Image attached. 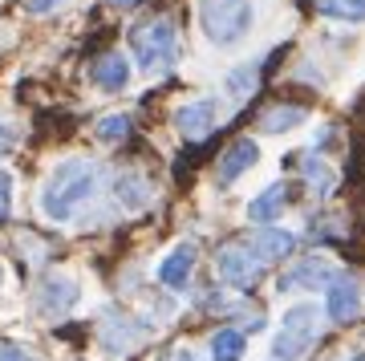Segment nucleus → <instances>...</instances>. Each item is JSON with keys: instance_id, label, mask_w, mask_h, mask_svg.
<instances>
[{"instance_id": "f257e3e1", "label": "nucleus", "mask_w": 365, "mask_h": 361, "mask_svg": "<svg viewBox=\"0 0 365 361\" xmlns=\"http://www.w3.org/2000/svg\"><path fill=\"white\" fill-rule=\"evenodd\" d=\"M93 191H98V167H93L90 158H69L61 167L49 175L45 183V191H41V211H45V220L53 223H66L78 215L81 203H90Z\"/></svg>"}, {"instance_id": "f03ea898", "label": "nucleus", "mask_w": 365, "mask_h": 361, "mask_svg": "<svg viewBox=\"0 0 365 361\" xmlns=\"http://www.w3.org/2000/svg\"><path fill=\"white\" fill-rule=\"evenodd\" d=\"M256 4L252 0H199V25L203 37L220 49H232L252 33Z\"/></svg>"}, {"instance_id": "7ed1b4c3", "label": "nucleus", "mask_w": 365, "mask_h": 361, "mask_svg": "<svg viewBox=\"0 0 365 361\" xmlns=\"http://www.w3.org/2000/svg\"><path fill=\"white\" fill-rule=\"evenodd\" d=\"M130 49L138 57L146 73H163L175 65L179 57V33H175V21L170 16H150L143 25L130 29Z\"/></svg>"}, {"instance_id": "20e7f679", "label": "nucleus", "mask_w": 365, "mask_h": 361, "mask_svg": "<svg viewBox=\"0 0 365 361\" xmlns=\"http://www.w3.org/2000/svg\"><path fill=\"white\" fill-rule=\"evenodd\" d=\"M317 337H321V309H317L313 300H300V305H292L284 312V321H280V333L272 341V357L276 361H300L317 345Z\"/></svg>"}, {"instance_id": "39448f33", "label": "nucleus", "mask_w": 365, "mask_h": 361, "mask_svg": "<svg viewBox=\"0 0 365 361\" xmlns=\"http://www.w3.org/2000/svg\"><path fill=\"white\" fill-rule=\"evenodd\" d=\"M215 272H220V280L227 288H240V293H248L256 284L264 280V260L252 252L244 240H235V244L220 248V256H215Z\"/></svg>"}, {"instance_id": "423d86ee", "label": "nucleus", "mask_w": 365, "mask_h": 361, "mask_svg": "<svg viewBox=\"0 0 365 361\" xmlns=\"http://www.w3.org/2000/svg\"><path fill=\"white\" fill-rule=\"evenodd\" d=\"M260 163V142L256 138H235L227 151H223V158H220V167H215V183L220 187H232L244 171H252Z\"/></svg>"}, {"instance_id": "0eeeda50", "label": "nucleus", "mask_w": 365, "mask_h": 361, "mask_svg": "<svg viewBox=\"0 0 365 361\" xmlns=\"http://www.w3.org/2000/svg\"><path fill=\"white\" fill-rule=\"evenodd\" d=\"M244 244L256 252V256L268 264V260H284V256H292L297 252V235L292 232H284V228H272V223H260L256 232H248L244 235Z\"/></svg>"}, {"instance_id": "6e6552de", "label": "nucleus", "mask_w": 365, "mask_h": 361, "mask_svg": "<svg viewBox=\"0 0 365 361\" xmlns=\"http://www.w3.org/2000/svg\"><path fill=\"white\" fill-rule=\"evenodd\" d=\"M333 276H337V268H333L325 256H309V260H300L297 268H288L284 276H280V288H284V293H297V288H321V284H329Z\"/></svg>"}, {"instance_id": "1a4fd4ad", "label": "nucleus", "mask_w": 365, "mask_h": 361, "mask_svg": "<svg viewBox=\"0 0 365 361\" xmlns=\"http://www.w3.org/2000/svg\"><path fill=\"white\" fill-rule=\"evenodd\" d=\"M357 312H361V284L353 276H333L329 280V317L349 325Z\"/></svg>"}, {"instance_id": "9d476101", "label": "nucleus", "mask_w": 365, "mask_h": 361, "mask_svg": "<svg viewBox=\"0 0 365 361\" xmlns=\"http://www.w3.org/2000/svg\"><path fill=\"white\" fill-rule=\"evenodd\" d=\"M215 118H220V110H215V102H187L175 114V126H179V134L182 138H191V142H203L215 130Z\"/></svg>"}, {"instance_id": "9b49d317", "label": "nucleus", "mask_w": 365, "mask_h": 361, "mask_svg": "<svg viewBox=\"0 0 365 361\" xmlns=\"http://www.w3.org/2000/svg\"><path fill=\"white\" fill-rule=\"evenodd\" d=\"M90 81L98 86V90H106V93H122L126 90V81H130V61H126L122 53H106V57L93 61Z\"/></svg>"}, {"instance_id": "f8f14e48", "label": "nucleus", "mask_w": 365, "mask_h": 361, "mask_svg": "<svg viewBox=\"0 0 365 361\" xmlns=\"http://www.w3.org/2000/svg\"><path fill=\"white\" fill-rule=\"evenodd\" d=\"M191 272H195V244H179L158 264V280L167 284V288H187Z\"/></svg>"}, {"instance_id": "ddd939ff", "label": "nucleus", "mask_w": 365, "mask_h": 361, "mask_svg": "<svg viewBox=\"0 0 365 361\" xmlns=\"http://www.w3.org/2000/svg\"><path fill=\"white\" fill-rule=\"evenodd\" d=\"M102 345L114 357H130L134 349L143 345V329H134L126 317L122 321H102Z\"/></svg>"}, {"instance_id": "4468645a", "label": "nucleus", "mask_w": 365, "mask_h": 361, "mask_svg": "<svg viewBox=\"0 0 365 361\" xmlns=\"http://www.w3.org/2000/svg\"><path fill=\"white\" fill-rule=\"evenodd\" d=\"M73 305H78V284L66 280V276H61V280H49L37 293V309L45 312V317H61V312H69Z\"/></svg>"}, {"instance_id": "2eb2a0df", "label": "nucleus", "mask_w": 365, "mask_h": 361, "mask_svg": "<svg viewBox=\"0 0 365 361\" xmlns=\"http://www.w3.org/2000/svg\"><path fill=\"white\" fill-rule=\"evenodd\" d=\"M284 203H288V187L272 183V187H264V191L248 203V220L252 223H272L276 215L284 211Z\"/></svg>"}, {"instance_id": "dca6fc26", "label": "nucleus", "mask_w": 365, "mask_h": 361, "mask_svg": "<svg viewBox=\"0 0 365 361\" xmlns=\"http://www.w3.org/2000/svg\"><path fill=\"white\" fill-rule=\"evenodd\" d=\"M114 195H118V203L126 207V211H143V207L150 203V183H146L143 175L126 171V175L114 179Z\"/></svg>"}, {"instance_id": "f3484780", "label": "nucleus", "mask_w": 365, "mask_h": 361, "mask_svg": "<svg viewBox=\"0 0 365 361\" xmlns=\"http://www.w3.org/2000/svg\"><path fill=\"white\" fill-rule=\"evenodd\" d=\"M304 118H309L304 106H272V110L260 118V130L264 134H288V130H297Z\"/></svg>"}, {"instance_id": "a211bd4d", "label": "nucleus", "mask_w": 365, "mask_h": 361, "mask_svg": "<svg viewBox=\"0 0 365 361\" xmlns=\"http://www.w3.org/2000/svg\"><path fill=\"white\" fill-rule=\"evenodd\" d=\"M244 349H248V341H244L240 329H220L211 337V361H240Z\"/></svg>"}, {"instance_id": "6ab92c4d", "label": "nucleus", "mask_w": 365, "mask_h": 361, "mask_svg": "<svg viewBox=\"0 0 365 361\" xmlns=\"http://www.w3.org/2000/svg\"><path fill=\"white\" fill-rule=\"evenodd\" d=\"M313 9L321 16H333V21H365V0H313Z\"/></svg>"}, {"instance_id": "aec40b11", "label": "nucleus", "mask_w": 365, "mask_h": 361, "mask_svg": "<svg viewBox=\"0 0 365 361\" xmlns=\"http://www.w3.org/2000/svg\"><path fill=\"white\" fill-rule=\"evenodd\" d=\"M256 78H260V73H256V65L248 61V65H240V69H232L223 86H227V93H232V98H248V93L256 90Z\"/></svg>"}, {"instance_id": "412c9836", "label": "nucleus", "mask_w": 365, "mask_h": 361, "mask_svg": "<svg viewBox=\"0 0 365 361\" xmlns=\"http://www.w3.org/2000/svg\"><path fill=\"white\" fill-rule=\"evenodd\" d=\"M130 134V118L126 114H106L102 122H98V138L102 142H118Z\"/></svg>"}, {"instance_id": "4be33fe9", "label": "nucleus", "mask_w": 365, "mask_h": 361, "mask_svg": "<svg viewBox=\"0 0 365 361\" xmlns=\"http://www.w3.org/2000/svg\"><path fill=\"white\" fill-rule=\"evenodd\" d=\"M9 211H13V179L9 171H0V223L9 220Z\"/></svg>"}, {"instance_id": "5701e85b", "label": "nucleus", "mask_w": 365, "mask_h": 361, "mask_svg": "<svg viewBox=\"0 0 365 361\" xmlns=\"http://www.w3.org/2000/svg\"><path fill=\"white\" fill-rule=\"evenodd\" d=\"M25 4V13H33V16H49V13H57L66 0H21Z\"/></svg>"}, {"instance_id": "b1692460", "label": "nucleus", "mask_w": 365, "mask_h": 361, "mask_svg": "<svg viewBox=\"0 0 365 361\" xmlns=\"http://www.w3.org/2000/svg\"><path fill=\"white\" fill-rule=\"evenodd\" d=\"M0 361H41L37 353H29V349H16V345H0Z\"/></svg>"}, {"instance_id": "393cba45", "label": "nucleus", "mask_w": 365, "mask_h": 361, "mask_svg": "<svg viewBox=\"0 0 365 361\" xmlns=\"http://www.w3.org/2000/svg\"><path fill=\"white\" fill-rule=\"evenodd\" d=\"M16 146V130L9 126V122H4V118H0V158L9 155V151H13Z\"/></svg>"}, {"instance_id": "a878e982", "label": "nucleus", "mask_w": 365, "mask_h": 361, "mask_svg": "<svg viewBox=\"0 0 365 361\" xmlns=\"http://www.w3.org/2000/svg\"><path fill=\"white\" fill-rule=\"evenodd\" d=\"M163 361H195V353H187V349H170V353H163Z\"/></svg>"}, {"instance_id": "bb28decb", "label": "nucleus", "mask_w": 365, "mask_h": 361, "mask_svg": "<svg viewBox=\"0 0 365 361\" xmlns=\"http://www.w3.org/2000/svg\"><path fill=\"white\" fill-rule=\"evenodd\" d=\"M110 4H114V9H134L138 0H110Z\"/></svg>"}, {"instance_id": "cd10ccee", "label": "nucleus", "mask_w": 365, "mask_h": 361, "mask_svg": "<svg viewBox=\"0 0 365 361\" xmlns=\"http://www.w3.org/2000/svg\"><path fill=\"white\" fill-rule=\"evenodd\" d=\"M0 276H4V272H0Z\"/></svg>"}]
</instances>
